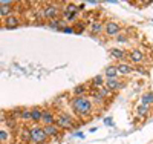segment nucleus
<instances>
[{
	"mask_svg": "<svg viewBox=\"0 0 153 144\" xmlns=\"http://www.w3.org/2000/svg\"><path fill=\"white\" fill-rule=\"evenodd\" d=\"M94 103L91 98H87L86 95L83 97H74L71 100V107L74 110L75 115H80V116H87L92 110Z\"/></svg>",
	"mask_w": 153,
	"mask_h": 144,
	"instance_id": "nucleus-1",
	"label": "nucleus"
},
{
	"mask_svg": "<svg viewBox=\"0 0 153 144\" xmlns=\"http://www.w3.org/2000/svg\"><path fill=\"white\" fill-rule=\"evenodd\" d=\"M29 130H31V141L32 143H35V144H45V143H48V137H46V134H45V130H43V127L42 126H32V127H29Z\"/></svg>",
	"mask_w": 153,
	"mask_h": 144,
	"instance_id": "nucleus-2",
	"label": "nucleus"
},
{
	"mask_svg": "<svg viewBox=\"0 0 153 144\" xmlns=\"http://www.w3.org/2000/svg\"><path fill=\"white\" fill-rule=\"evenodd\" d=\"M55 124H57L60 129H74V127L76 126L75 121H74V118H72L69 113H60V115H57Z\"/></svg>",
	"mask_w": 153,
	"mask_h": 144,
	"instance_id": "nucleus-3",
	"label": "nucleus"
},
{
	"mask_svg": "<svg viewBox=\"0 0 153 144\" xmlns=\"http://www.w3.org/2000/svg\"><path fill=\"white\" fill-rule=\"evenodd\" d=\"M58 14H60V9L55 3H48L46 6H43V17L45 19L54 20V19H58Z\"/></svg>",
	"mask_w": 153,
	"mask_h": 144,
	"instance_id": "nucleus-4",
	"label": "nucleus"
},
{
	"mask_svg": "<svg viewBox=\"0 0 153 144\" xmlns=\"http://www.w3.org/2000/svg\"><path fill=\"white\" fill-rule=\"evenodd\" d=\"M104 32L109 35V37H117L118 34H121V26L117 23V22H106L104 23Z\"/></svg>",
	"mask_w": 153,
	"mask_h": 144,
	"instance_id": "nucleus-5",
	"label": "nucleus"
},
{
	"mask_svg": "<svg viewBox=\"0 0 153 144\" xmlns=\"http://www.w3.org/2000/svg\"><path fill=\"white\" fill-rule=\"evenodd\" d=\"M3 25H5L6 29H16L17 26H20V19L14 14H11V16L3 19Z\"/></svg>",
	"mask_w": 153,
	"mask_h": 144,
	"instance_id": "nucleus-6",
	"label": "nucleus"
},
{
	"mask_svg": "<svg viewBox=\"0 0 153 144\" xmlns=\"http://www.w3.org/2000/svg\"><path fill=\"white\" fill-rule=\"evenodd\" d=\"M104 86H106L107 89H110L112 92H117V90H120V89L124 86V83H123L121 80H118V77H117V78H107L106 83H104Z\"/></svg>",
	"mask_w": 153,
	"mask_h": 144,
	"instance_id": "nucleus-7",
	"label": "nucleus"
},
{
	"mask_svg": "<svg viewBox=\"0 0 153 144\" xmlns=\"http://www.w3.org/2000/svg\"><path fill=\"white\" fill-rule=\"evenodd\" d=\"M43 130L48 138H54L57 140L58 135H60V127L57 124H49V126H43Z\"/></svg>",
	"mask_w": 153,
	"mask_h": 144,
	"instance_id": "nucleus-8",
	"label": "nucleus"
},
{
	"mask_svg": "<svg viewBox=\"0 0 153 144\" xmlns=\"http://www.w3.org/2000/svg\"><path fill=\"white\" fill-rule=\"evenodd\" d=\"M66 20L65 19H54V20H48V28L54 29V31H61L66 26Z\"/></svg>",
	"mask_w": 153,
	"mask_h": 144,
	"instance_id": "nucleus-9",
	"label": "nucleus"
},
{
	"mask_svg": "<svg viewBox=\"0 0 153 144\" xmlns=\"http://www.w3.org/2000/svg\"><path fill=\"white\" fill-rule=\"evenodd\" d=\"M55 113L52 112V110H49V109H46V110H43V116H42V123L45 124V126H49V124H55Z\"/></svg>",
	"mask_w": 153,
	"mask_h": 144,
	"instance_id": "nucleus-10",
	"label": "nucleus"
},
{
	"mask_svg": "<svg viewBox=\"0 0 153 144\" xmlns=\"http://www.w3.org/2000/svg\"><path fill=\"white\" fill-rule=\"evenodd\" d=\"M12 5H14V2H0V17L5 19V17L11 16Z\"/></svg>",
	"mask_w": 153,
	"mask_h": 144,
	"instance_id": "nucleus-11",
	"label": "nucleus"
},
{
	"mask_svg": "<svg viewBox=\"0 0 153 144\" xmlns=\"http://www.w3.org/2000/svg\"><path fill=\"white\" fill-rule=\"evenodd\" d=\"M101 32H104V23L103 22H94L91 25V35L95 37V35H100Z\"/></svg>",
	"mask_w": 153,
	"mask_h": 144,
	"instance_id": "nucleus-12",
	"label": "nucleus"
},
{
	"mask_svg": "<svg viewBox=\"0 0 153 144\" xmlns=\"http://www.w3.org/2000/svg\"><path fill=\"white\" fill-rule=\"evenodd\" d=\"M127 57H129L133 63H141L144 60V54L139 49H132L129 54H127Z\"/></svg>",
	"mask_w": 153,
	"mask_h": 144,
	"instance_id": "nucleus-13",
	"label": "nucleus"
},
{
	"mask_svg": "<svg viewBox=\"0 0 153 144\" xmlns=\"http://www.w3.org/2000/svg\"><path fill=\"white\" fill-rule=\"evenodd\" d=\"M42 116H43V109L37 107V106H34L31 109V120L34 123H40L42 121Z\"/></svg>",
	"mask_w": 153,
	"mask_h": 144,
	"instance_id": "nucleus-14",
	"label": "nucleus"
},
{
	"mask_svg": "<svg viewBox=\"0 0 153 144\" xmlns=\"http://www.w3.org/2000/svg\"><path fill=\"white\" fill-rule=\"evenodd\" d=\"M117 69H118V74H121V75H129V74L133 71V68L130 66V64H127V63H120V64H117Z\"/></svg>",
	"mask_w": 153,
	"mask_h": 144,
	"instance_id": "nucleus-15",
	"label": "nucleus"
},
{
	"mask_svg": "<svg viewBox=\"0 0 153 144\" xmlns=\"http://www.w3.org/2000/svg\"><path fill=\"white\" fill-rule=\"evenodd\" d=\"M110 55L117 60H124L127 57V52L123 49H118V48H113V49H110Z\"/></svg>",
	"mask_w": 153,
	"mask_h": 144,
	"instance_id": "nucleus-16",
	"label": "nucleus"
},
{
	"mask_svg": "<svg viewBox=\"0 0 153 144\" xmlns=\"http://www.w3.org/2000/svg\"><path fill=\"white\" fill-rule=\"evenodd\" d=\"M104 83H106V80H104V77L103 75H95L94 78H92V81H91V86H94V87H103L104 86Z\"/></svg>",
	"mask_w": 153,
	"mask_h": 144,
	"instance_id": "nucleus-17",
	"label": "nucleus"
},
{
	"mask_svg": "<svg viewBox=\"0 0 153 144\" xmlns=\"http://www.w3.org/2000/svg\"><path fill=\"white\" fill-rule=\"evenodd\" d=\"M141 104L146 107H150V104H153V92H146L141 97Z\"/></svg>",
	"mask_w": 153,
	"mask_h": 144,
	"instance_id": "nucleus-18",
	"label": "nucleus"
},
{
	"mask_svg": "<svg viewBox=\"0 0 153 144\" xmlns=\"http://www.w3.org/2000/svg\"><path fill=\"white\" fill-rule=\"evenodd\" d=\"M104 75H106V78H117L120 74H118L117 66H107L104 69Z\"/></svg>",
	"mask_w": 153,
	"mask_h": 144,
	"instance_id": "nucleus-19",
	"label": "nucleus"
},
{
	"mask_svg": "<svg viewBox=\"0 0 153 144\" xmlns=\"http://www.w3.org/2000/svg\"><path fill=\"white\" fill-rule=\"evenodd\" d=\"M20 140H22L25 144L31 141V130H29V127H22V135H20Z\"/></svg>",
	"mask_w": 153,
	"mask_h": 144,
	"instance_id": "nucleus-20",
	"label": "nucleus"
},
{
	"mask_svg": "<svg viewBox=\"0 0 153 144\" xmlns=\"http://www.w3.org/2000/svg\"><path fill=\"white\" fill-rule=\"evenodd\" d=\"M86 84H78V86H75L74 87V90H72V92H74V95L75 97H83V94L86 92Z\"/></svg>",
	"mask_w": 153,
	"mask_h": 144,
	"instance_id": "nucleus-21",
	"label": "nucleus"
},
{
	"mask_svg": "<svg viewBox=\"0 0 153 144\" xmlns=\"http://www.w3.org/2000/svg\"><path fill=\"white\" fill-rule=\"evenodd\" d=\"M149 109L150 107H146V106H143V104H138V107H136L138 116H147L149 115Z\"/></svg>",
	"mask_w": 153,
	"mask_h": 144,
	"instance_id": "nucleus-22",
	"label": "nucleus"
},
{
	"mask_svg": "<svg viewBox=\"0 0 153 144\" xmlns=\"http://www.w3.org/2000/svg\"><path fill=\"white\" fill-rule=\"evenodd\" d=\"M63 16H65L66 22H75L78 19V12H63Z\"/></svg>",
	"mask_w": 153,
	"mask_h": 144,
	"instance_id": "nucleus-23",
	"label": "nucleus"
},
{
	"mask_svg": "<svg viewBox=\"0 0 153 144\" xmlns=\"http://www.w3.org/2000/svg\"><path fill=\"white\" fill-rule=\"evenodd\" d=\"M97 90H98V94H100L101 97H103L104 100H106L107 97H110V95H112V90H110V89H107L106 86H103V87H100V89H97Z\"/></svg>",
	"mask_w": 153,
	"mask_h": 144,
	"instance_id": "nucleus-24",
	"label": "nucleus"
},
{
	"mask_svg": "<svg viewBox=\"0 0 153 144\" xmlns=\"http://www.w3.org/2000/svg\"><path fill=\"white\" fill-rule=\"evenodd\" d=\"M9 140V132H8V129H3V127H0V143H5Z\"/></svg>",
	"mask_w": 153,
	"mask_h": 144,
	"instance_id": "nucleus-25",
	"label": "nucleus"
},
{
	"mask_svg": "<svg viewBox=\"0 0 153 144\" xmlns=\"http://www.w3.org/2000/svg\"><path fill=\"white\" fill-rule=\"evenodd\" d=\"M20 118H22V120H31V109L23 107L22 112H20Z\"/></svg>",
	"mask_w": 153,
	"mask_h": 144,
	"instance_id": "nucleus-26",
	"label": "nucleus"
},
{
	"mask_svg": "<svg viewBox=\"0 0 153 144\" xmlns=\"http://www.w3.org/2000/svg\"><path fill=\"white\" fill-rule=\"evenodd\" d=\"M91 95H92V98H94L95 103H98V104H103V103H104V98L98 94V90H94V92H91Z\"/></svg>",
	"mask_w": 153,
	"mask_h": 144,
	"instance_id": "nucleus-27",
	"label": "nucleus"
},
{
	"mask_svg": "<svg viewBox=\"0 0 153 144\" xmlns=\"http://www.w3.org/2000/svg\"><path fill=\"white\" fill-rule=\"evenodd\" d=\"M65 12H78V6L75 3H68L65 8Z\"/></svg>",
	"mask_w": 153,
	"mask_h": 144,
	"instance_id": "nucleus-28",
	"label": "nucleus"
},
{
	"mask_svg": "<svg viewBox=\"0 0 153 144\" xmlns=\"http://www.w3.org/2000/svg\"><path fill=\"white\" fill-rule=\"evenodd\" d=\"M115 40H117L118 43H127L129 38H127V35H124V34H118L117 37H115Z\"/></svg>",
	"mask_w": 153,
	"mask_h": 144,
	"instance_id": "nucleus-29",
	"label": "nucleus"
},
{
	"mask_svg": "<svg viewBox=\"0 0 153 144\" xmlns=\"http://www.w3.org/2000/svg\"><path fill=\"white\" fill-rule=\"evenodd\" d=\"M61 32H65V34H72V32H75V29L72 28V26H68V25H66L65 28L61 29Z\"/></svg>",
	"mask_w": 153,
	"mask_h": 144,
	"instance_id": "nucleus-30",
	"label": "nucleus"
},
{
	"mask_svg": "<svg viewBox=\"0 0 153 144\" xmlns=\"http://www.w3.org/2000/svg\"><path fill=\"white\" fill-rule=\"evenodd\" d=\"M104 124L106 126H113V120L110 118V116H107V118H104Z\"/></svg>",
	"mask_w": 153,
	"mask_h": 144,
	"instance_id": "nucleus-31",
	"label": "nucleus"
},
{
	"mask_svg": "<svg viewBox=\"0 0 153 144\" xmlns=\"http://www.w3.org/2000/svg\"><path fill=\"white\" fill-rule=\"evenodd\" d=\"M74 137H78V138H83V132H74Z\"/></svg>",
	"mask_w": 153,
	"mask_h": 144,
	"instance_id": "nucleus-32",
	"label": "nucleus"
},
{
	"mask_svg": "<svg viewBox=\"0 0 153 144\" xmlns=\"http://www.w3.org/2000/svg\"><path fill=\"white\" fill-rule=\"evenodd\" d=\"M84 8H86V5H84V3H81V5H78V12H80V11H83Z\"/></svg>",
	"mask_w": 153,
	"mask_h": 144,
	"instance_id": "nucleus-33",
	"label": "nucleus"
}]
</instances>
